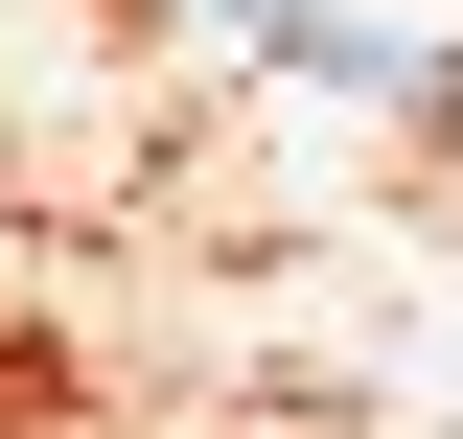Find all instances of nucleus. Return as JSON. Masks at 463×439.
<instances>
[{"instance_id": "nucleus-1", "label": "nucleus", "mask_w": 463, "mask_h": 439, "mask_svg": "<svg viewBox=\"0 0 463 439\" xmlns=\"http://www.w3.org/2000/svg\"><path fill=\"white\" fill-rule=\"evenodd\" d=\"M279 70H325V93H440V47H394V23H347V0H232Z\"/></svg>"}]
</instances>
